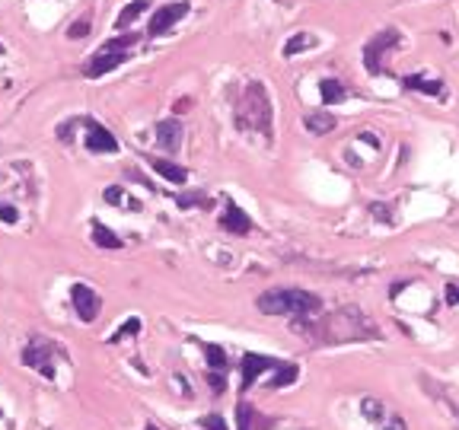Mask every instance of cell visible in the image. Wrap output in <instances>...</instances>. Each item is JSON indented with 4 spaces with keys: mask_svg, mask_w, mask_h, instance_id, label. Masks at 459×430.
<instances>
[{
    "mask_svg": "<svg viewBox=\"0 0 459 430\" xmlns=\"http://www.w3.org/2000/svg\"><path fill=\"white\" fill-rule=\"evenodd\" d=\"M316 315H293V331L309 335V338L322 341V344H338V341H354V338H376L373 325L367 322V315L358 306H344L338 313L326 315L313 322Z\"/></svg>",
    "mask_w": 459,
    "mask_h": 430,
    "instance_id": "1",
    "label": "cell"
},
{
    "mask_svg": "<svg viewBox=\"0 0 459 430\" xmlns=\"http://www.w3.org/2000/svg\"><path fill=\"white\" fill-rule=\"evenodd\" d=\"M236 128L242 131H259L265 141L275 137V115H271V99L259 80L246 83L240 102H236Z\"/></svg>",
    "mask_w": 459,
    "mask_h": 430,
    "instance_id": "2",
    "label": "cell"
},
{
    "mask_svg": "<svg viewBox=\"0 0 459 430\" xmlns=\"http://www.w3.org/2000/svg\"><path fill=\"white\" fill-rule=\"evenodd\" d=\"M265 315H322V300L300 287H271L255 300Z\"/></svg>",
    "mask_w": 459,
    "mask_h": 430,
    "instance_id": "3",
    "label": "cell"
},
{
    "mask_svg": "<svg viewBox=\"0 0 459 430\" xmlns=\"http://www.w3.org/2000/svg\"><path fill=\"white\" fill-rule=\"evenodd\" d=\"M399 45V29L395 26H386L383 32H376L373 39L364 45V67H367L373 77L383 74V58Z\"/></svg>",
    "mask_w": 459,
    "mask_h": 430,
    "instance_id": "4",
    "label": "cell"
},
{
    "mask_svg": "<svg viewBox=\"0 0 459 430\" xmlns=\"http://www.w3.org/2000/svg\"><path fill=\"white\" fill-rule=\"evenodd\" d=\"M185 13H188V3H185V0L157 7V10H153V17H150V26H147V35H150V39H159V35H166L173 26H179V19H182Z\"/></svg>",
    "mask_w": 459,
    "mask_h": 430,
    "instance_id": "5",
    "label": "cell"
},
{
    "mask_svg": "<svg viewBox=\"0 0 459 430\" xmlns=\"http://www.w3.org/2000/svg\"><path fill=\"white\" fill-rule=\"evenodd\" d=\"M128 55L131 51H96L90 61H86V67H84V74L90 77V80H99V77H106V74H112L115 67H121L128 61Z\"/></svg>",
    "mask_w": 459,
    "mask_h": 430,
    "instance_id": "6",
    "label": "cell"
},
{
    "mask_svg": "<svg viewBox=\"0 0 459 430\" xmlns=\"http://www.w3.org/2000/svg\"><path fill=\"white\" fill-rule=\"evenodd\" d=\"M23 364L39 370L42 376L55 380V364H51V344L45 338H32V344L23 351Z\"/></svg>",
    "mask_w": 459,
    "mask_h": 430,
    "instance_id": "7",
    "label": "cell"
},
{
    "mask_svg": "<svg viewBox=\"0 0 459 430\" xmlns=\"http://www.w3.org/2000/svg\"><path fill=\"white\" fill-rule=\"evenodd\" d=\"M220 226H224L226 233H236V236H246V233H252V217L242 211L240 204H236L233 198L224 201V217H220Z\"/></svg>",
    "mask_w": 459,
    "mask_h": 430,
    "instance_id": "8",
    "label": "cell"
},
{
    "mask_svg": "<svg viewBox=\"0 0 459 430\" xmlns=\"http://www.w3.org/2000/svg\"><path fill=\"white\" fill-rule=\"evenodd\" d=\"M70 300H74V309L84 322H92V319L99 315V297H96V290H90L86 284H74Z\"/></svg>",
    "mask_w": 459,
    "mask_h": 430,
    "instance_id": "9",
    "label": "cell"
},
{
    "mask_svg": "<svg viewBox=\"0 0 459 430\" xmlns=\"http://www.w3.org/2000/svg\"><path fill=\"white\" fill-rule=\"evenodd\" d=\"M86 150L90 153H115L118 141L109 128H102L99 121H86Z\"/></svg>",
    "mask_w": 459,
    "mask_h": 430,
    "instance_id": "10",
    "label": "cell"
},
{
    "mask_svg": "<svg viewBox=\"0 0 459 430\" xmlns=\"http://www.w3.org/2000/svg\"><path fill=\"white\" fill-rule=\"evenodd\" d=\"M268 367H277L275 357H265V354H246V357H242V382H240V392H249L252 382L259 380V373L268 370Z\"/></svg>",
    "mask_w": 459,
    "mask_h": 430,
    "instance_id": "11",
    "label": "cell"
},
{
    "mask_svg": "<svg viewBox=\"0 0 459 430\" xmlns=\"http://www.w3.org/2000/svg\"><path fill=\"white\" fill-rule=\"evenodd\" d=\"M157 144L166 153H175L179 150V144H182V121L179 118H166V121L157 124Z\"/></svg>",
    "mask_w": 459,
    "mask_h": 430,
    "instance_id": "12",
    "label": "cell"
},
{
    "mask_svg": "<svg viewBox=\"0 0 459 430\" xmlns=\"http://www.w3.org/2000/svg\"><path fill=\"white\" fill-rule=\"evenodd\" d=\"M147 163L153 166V173H159L166 182L173 185H185V179H188V169L179 163H173V159H163V157H147Z\"/></svg>",
    "mask_w": 459,
    "mask_h": 430,
    "instance_id": "13",
    "label": "cell"
},
{
    "mask_svg": "<svg viewBox=\"0 0 459 430\" xmlns=\"http://www.w3.org/2000/svg\"><path fill=\"white\" fill-rule=\"evenodd\" d=\"M236 421H240V430H268V427H271V421L262 418V414L255 411L252 405H246V402L236 405Z\"/></svg>",
    "mask_w": 459,
    "mask_h": 430,
    "instance_id": "14",
    "label": "cell"
},
{
    "mask_svg": "<svg viewBox=\"0 0 459 430\" xmlns=\"http://www.w3.org/2000/svg\"><path fill=\"white\" fill-rule=\"evenodd\" d=\"M402 86L424 92V96H440V92H443V83L434 80V77H424V74H409V77H402Z\"/></svg>",
    "mask_w": 459,
    "mask_h": 430,
    "instance_id": "15",
    "label": "cell"
},
{
    "mask_svg": "<svg viewBox=\"0 0 459 430\" xmlns=\"http://www.w3.org/2000/svg\"><path fill=\"white\" fill-rule=\"evenodd\" d=\"M319 96L326 106H335V102H344L348 99V90H344V83L338 77H326V80L319 83Z\"/></svg>",
    "mask_w": 459,
    "mask_h": 430,
    "instance_id": "16",
    "label": "cell"
},
{
    "mask_svg": "<svg viewBox=\"0 0 459 430\" xmlns=\"http://www.w3.org/2000/svg\"><path fill=\"white\" fill-rule=\"evenodd\" d=\"M147 10H150V0H131V3L118 13L115 29H128V26H134V23H137V17H144Z\"/></svg>",
    "mask_w": 459,
    "mask_h": 430,
    "instance_id": "17",
    "label": "cell"
},
{
    "mask_svg": "<svg viewBox=\"0 0 459 430\" xmlns=\"http://www.w3.org/2000/svg\"><path fill=\"white\" fill-rule=\"evenodd\" d=\"M303 124H306L309 134H329V131H335L332 112H309V115L303 118Z\"/></svg>",
    "mask_w": 459,
    "mask_h": 430,
    "instance_id": "18",
    "label": "cell"
},
{
    "mask_svg": "<svg viewBox=\"0 0 459 430\" xmlns=\"http://www.w3.org/2000/svg\"><path fill=\"white\" fill-rule=\"evenodd\" d=\"M92 242H96V246H102V248H121V246H125V242L118 240V236L106 224H92Z\"/></svg>",
    "mask_w": 459,
    "mask_h": 430,
    "instance_id": "19",
    "label": "cell"
},
{
    "mask_svg": "<svg viewBox=\"0 0 459 430\" xmlns=\"http://www.w3.org/2000/svg\"><path fill=\"white\" fill-rule=\"evenodd\" d=\"M297 376H300V370H297V367L293 364H277V373H275V380L268 382V386H271V389H284V386H291V382H297Z\"/></svg>",
    "mask_w": 459,
    "mask_h": 430,
    "instance_id": "20",
    "label": "cell"
},
{
    "mask_svg": "<svg viewBox=\"0 0 459 430\" xmlns=\"http://www.w3.org/2000/svg\"><path fill=\"white\" fill-rule=\"evenodd\" d=\"M204 357H208V367L211 370H226V364H230V357H226V351L220 348V344H204Z\"/></svg>",
    "mask_w": 459,
    "mask_h": 430,
    "instance_id": "21",
    "label": "cell"
},
{
    "mask_svg": "<svg viewBox=\"0 0 459 430\" xmlns=\"http://www.w3.org/2000/svg\"><path fill=\"white\" fill-rule=\"evenodd\" d=\"M137 39H141V35H137V32L118 35V39L102 41V45H99V51H128V48H134V45H137Z\"/></svg>",
    "mask_w": 459,
    "mask_h": 430,
    "instance_id": "22",
    "label": "cell"
},
{
    "mask_svg": "<svg viewBox=\"0 0 459 430\" xmlns=\"http://www.w3.org/2000/svg\"><path fill=\"white\" fill-rule=\"evenodd\" d=\"M309 45H313V35H306V32L291 35V39H287V45H284V58H293V55H300V51L309 48Z\"/></svg>",
    "mask_w": 459,
    "mask_h": 430,
    "instance_id": "23",
    "label": "cell"
},
{
    "mask_svg": "<svg viewBox=\"0 0 459 430\" xmlns=\"http://www.w3.org/2000/svg\"><path fill=\"white\" fill-rule=\"evenodd\" d=\"M106 201H109V204H115V207L131 204V211H141V204H137V201L125 198V188H121V185H109V188H106Z\"/></svg>",
    "mask_w": 459,
    "mask_h": 430,
    "instance_id": "24",
    "label": "cell"
},
{
    "mask_svg": "<svg viewBox=\"0 0 459 430\" xmlns=\"http://www.w3.org/2000/svg\"><path fill=\"white\" fill-rule=\"evenodd\" d=\"M179 207H211V198L204 191H192V195H179Z\"/></svg>",
    "mask_w": 459,
    "mask_h": 430,
    "instance_id": "25",
    "label": "cell"
},
{
    "mask_svg": "<svg viewBox=\"0 0 459 430\" xmlns=\"http://www.w3.org/2000/svg\"><path fill=\"white\" fill-rule=\"evenodd\" d=\"M137 331H141V319H128V322L121 325L115 335H112V344H115V341H121V338H128V335H137Z\"/></svg>",
    "mask_w": 459,
    "mask_h": 430,
    "instance_id": "26",
    "label": "cell"
},
{
    "mask_svg": "<svg viewBox=\"0 0 459 430\" xmlns=\"http://www.w3.org/2000/svg\"><path fill=\"white\" fill-rule=\"evenodd\" d=\"M86 35H90V17L77 19V23L67 29V39H86Z\"/></svg>",
    "mask_w": 459,
    "mask_h": 430,
    "instance_id": "27",
    "label": "cell"
},
{
    "mask_svg": "<svg viewBox=\"0 0 459 430\" xmlns=\"http://www.w3.org/2000/svg\"><path fill=\"white\" fill-rule=\"evenodd\" d=\"M201 427L204 430H226V421L220 414H208V418H201Z\"/></svg>",
    "mask_w": 459,
    "mask_h": 430,
    "instance_id": "28",
    "label": "cell"
},
{
    "mask_svg": "<svg viewBox=\"0 0 459 430\" xmlns=\"http://www.w3.org/2000/svg\"><path fill=\"white\" fill-rule=\"evenodd\" d=\"M208 382H211V392H214V395H224V389H226L224 373H220V370H214V373L208 376Z\"/></svg>",
    "mask_w": 459,
    "mask_h": 430,
    "instance_id": "29",
    "label": "cell"
},
{
    "mask_svg": "<svg viewBox=\"0 0 459 430\" xmlns=\"http://www.w3.org/2000/svg\"><path fill=\"white\" fill-rule=\"evenodd\" d=\"M364 414H367L370 421H380L383 418V405H376L373 398H364Z\"/></svg>",
    "mask_w": 459,
    "mask_h": 430,
    "instance_id": "30",
    "label": "cell"
},
{
    "mask_svg": "<svg viewBox=\"0 0 459 430\" xmlns=\"http://www.w3.org/2000/svg\"><path fill=\"white\" fill-rule=\"evenodd\" d=\"M0 220H3V224H17V220H19L17 207H7V204H0Z\"/></svg>",
    "mask_w": 459,
    "mask_h": 430,
    "instance_id": "31",
    "label": "cell"
},
{
    "mask_svg": "<svg viewBox=\"0 0 459 430\" xmlns=\"http://www.w3.org/2000/svg\"><path fill=\"white\" fill-rule=\"evenodd\" d=\"M447 303H450V306H456V303H459V287H456V284H447Z\"/></svg>",
    "mask_w": 459,
    "mask_h": 430,
    "instance_id": "32",
    "label": "cell"
},
{
    "mask_svg": "<svg viewBox=\"0 0 459 430\" xmlns=\"http://www.w3.org/2000/svg\"><path fill=\"white\" fill-rule=\"evenodd\" d=\"M386 430H405V421H402V418H395V421L389 424V427H386Z\"/></svg>",
    "mask_w": 459,
    "mask_h": 430,
    "instance_id": "33",
    "label": "cell"
},
{
    "mask_svg": "<svg viewBox=\"0 0 459 430\" xmlns=\"http://www.w3.org/2000/svg\"><path fill=\"white\" fill-rule=\"evenodd\" d=\"M144 430H157V427H153V424H147V427H144Z\"/></svg>",
    "mask_w": 459,
    "mask_h": 430,
    "instance_id": "34",
    "label": "cell"
},
{
    "mask_svg": "<svg viewBox=\"0 0 459 430\" xmlns=\"http://www.w3.org/2000/svg\"><path fill=\"white\" fill-rule=\"evenodd\" d=\"M3 51H7V48H3V41H0V55H3Z\"/></svg>",
    "mask_w": 459,
    "mask_h": 430,
    "instance_id": "35",
    "label": "cell"
},
{
    "mask_svg": "<svg viewBox=\"0 0 459 430\" xmlns=\"http://www.w3.org/2000/svg\"><path fill=\"white\" fill-rule=\"evenodd\" d=\"M0 418H3V411H0Z\"/></svg>",
    "mask_w": 459,
    "mask_h": 430,
    "instance_id": "36",
    "label": "cell"
}]
</instances>
